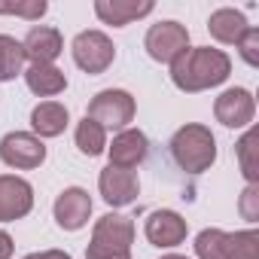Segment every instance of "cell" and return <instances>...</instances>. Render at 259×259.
Masks as SVG:
<instances>
[{"instance_id": "obj_17", "label": "cell", "mask_w": 259, "mask_h": 259, "mask_svg": "<svg viewBox=\"0 0 259 259\" xmlns=\"http://www.w3.org/2000/svg\"><path fill=\"white\" fill-rule=\"evenodd\" d=\"M247 19L241 10H232V7H223V10H213L210 19H207V31L217 43H238L241 34L247 31Z\"/></svg>"}, {"instance_id": "obj_28", "label": "cell", "mask_w": 259, "mask_h": 259, "mask_svg": "<svg viewBox=\"0 0 259 259\" xmlns=\"http://www.w3.org/2000/svg\"><path fill=\"white\" fill-rule=\"evenodd\" d=\"M25 259H73V256L64 250H40V253H28Z\"/></svg>"}, {"instance_id": "obj_15", "label": "cell", "mask_w": 259, "mask_h": 259, "mask_svg": "<svg viewBox=\"0 0 259 259\" xmlns=\"http://www.w3.org/2000/svg\"><path fill=\"white\" fill-rule=\"evenodd\" d=\"M153 13V0H95V16L104 25L125 28L128 22Z\"/></svg>"}, {"instance_id": "obj_21", "label": "cell", "mask_w": 259, "mask_h": 259, "mask_svg": "<svg viewBox=\"0 0 259 259\" xmlns=\"http://www.w3.org/2000/svg\"><path fill=\"white\" fill-rule=\"evenodd\" d=\"M226 259H259V235H256V229L226 232Z\"/></svg>"}, {"instance_id": "obj_20", "label": "cell", "mask_w": 259, "mask_h": 259, "mask_svg": "<svg viewBox=\"0 0 259 259\" xmlns=\"http://www.w3.org/2000/svg\"><path fill=\"white\" fill-rule=\"evenodd\" d=\"M76 150L82 156H89V159H95V156H101L107 150V132L89 116L76 125Z\"/></svg>"}, {"instance_id": "obj_23", "label": "cell", "mask_w": 259, "mask_h": 259, "mask_svg": "<svg viewBox=\"0 0 259 259\" xmlns=\"http://www.w3.org/2000/svg\"><path fill=\"white\" fill-rule=\"evenodd\" d=\"M253 144H256V132H250L238 141V159H241V171L247 177V183H256L259 180V171H256V162H253Z\"/></svg>"}, {"instance_id": "obj_12", "label": "cell", "mask_w": 259, "mask_h": 259, "mask_svg": "<svg viewBox=\"0 0 259 259\" xmlns=\"http://www.w3.org/2000/svg\"><path fill=\"white\" fill-rule=\"evenodd\" d=\"M144 232H147V241L153 247H165L168 250V247H177V244L186 241L189 226H186V220L177 210H153L147 217Z\"/></svg>"}, {"instance_id": "obj_19", "label": "cell", "mask_w": 259, "mask_h": 259, "mask_svg": "<svg viewBox=\"0 0 259 259\" xmlns=\"http://www.w3.org/2000/svg\"><path fill=\"white\" fill-rule=\"evenodd\" d=\"M25 67V52L22 43L10 34H0V82H10L22 73Z\"/></svg>"}, {"instance_id": "obj_27", "label": "cell", "mask_w": 259, "mask_h": 259, "mask_svg": "<svg viewBox=\"0 0 259 259\" xmlns=\"http://www.w3.org/2000/svg\"><path fill=\"white\" fill-rule=\"evenodd\" d=\"M85 259H132V253H113V250H98V247H85Z\"/></svg>"}, {"instance_id": "obj_29", "label": "cell", "mask_w": 259, "mask_h": 259, "mask_svg": "<svg viewBox=\"0 0 259 259\" xmlns=\"http://www.w3.org/2000/svg\"><path fill=\"white\" fill-rule=\"evenodd\" d=\"M13 250H16V244H13L10 232L0 229V259H10V256H13Z\"/></svg>"}, {"instance_id": "obj_3", "label": "cell", "mask_w": 259, "mask_h": 259, "mask_svg": "<svg viewBox=\"0 0 259 259\" xmlns=\"http://www.w3.org/2000/svg\"><path fill=\"white\" fill-rule=\"evenodd\" d=\"M135 98L128 95L125 89H104L89 101V119H95L104 132L107 128H125L128 122L135 119Z\"/></svg>"}, {"instance_id": "obj_13", "label": "cell", "mask_w": 259, "mask_h": 259, "mask_svg": "<svg viewBox=\"0 0 259 259\" xmlns=\"http://www.w3.org/2000/svg\"><path fill=\"white\" fill-rule=\"evenodd\" d=\"M92 217V198L85 189L79 186H67L58 198H55V223L64 232H76L89 223Z\"/></svg>"}, {"instance_id": "obj_2", "label": "cell", "mask_w": 259, "mask_h": 259, "mask_svg": "<svg viewBox=\"0 0 259 259\" xmlns=\"http://www.w3.org/2000/svg\"><path fill=\"white\" fill-rule=\"evenodd\" d=\"M171 156L186 174H201L217 162V138L210 135L207 125H183L171 138Z\"/></svg>"}, {"instance_id": "obj_30", "label": "cell", "mask_w": 259, "mask_h": 259, "mask_svg": "<svg viewBox=\"0 0 259 259\" xmlns=\"http://www.w3.org/2000/svg\"><path fill=\"white\" fill-rule=\"evenodd\" d=\"M162 259H186V256H180V253H168V256H162Z\"/></svg>"}, {"instance_id": "obj_16", "label": "cell", "mask_w": 259, "mask_h": 259, "mask_svg": "<svg viewBox=\"0 0 259 259\" xmlns=\"http://www.w3.org/2000/svg\"><path fill=\"white\" fill-rule=\"evenodd\" d=\"M67 122H70V113L58 101H43V104H37L31 110V128H34L37 138H58V135H64Z\"/></svg>"}, {"instance_id": "obj_5", "label": "cell", "mask_w": 259, "mask_h": 259, "mask_svg": "<svg viewBox=\"0 0 259 259\" xmlns=\"http://www.w3.org/2000/svg\"><path fill=\"white\" fill-rule=\"evenodd\" d=\"M70 52H73L76 67L85 70L89 76L104 73L113 64V58H116V46H113V40L104 31H82V34H76Z\"/></svg>"}, {"instance_id": "obj_24", "label": "cell", "mask_w": 259, "mask_h": 259, "mask_svg": "<svg viewBox=\"0 0 259 259\" xmlns=\"http://www.w3.org/2000/svg\"><path fill=\"white\" fill-rule=\"evenodd\" d=\"M49 4L46 0H25V4H0V16H22V19H40L46 16Z\"/></svg>"}, {"instance_id": "obj_10", "label": "cell", "mask_w": 259, "mask_h": 259, "mask_svg": "<svg viewBox=\"0 0 259 259\" xmlns=\"http://www.w3.org/2000/svg\"><path fill=\"white\" fill-rule=\"evenodd\" d=\"M34 207V189L16 174H0V223L28 217Z\"/></svg>"}, {"instance_id": "obj_26", "label": "cell", "mask_w": 259, "mask_h": 259, "mask_svg": "<svg viewBox=\"0 0 259 259\" xmlns=\"http://www.w3.org/2000/svg\"><path fill=\"white\" fill-rule=\"evenodd\" d=\"M241 213H244V220H250V223L259 220V186H256V183H250V186L241 192Z\"/></svg>"}, {"instance_id": "obj_11", "label": "cell", "mask_w": 259, "mask_h": 259, "mask_svg": "<svg viewBox=\"0 0 259 259\" xmlns=\"http://www.w3.org/2000/svg\"><path fill=\"white\" fill-rule=\"evenodd\" d=\"M107 153H110V165L113 168H138L144 159H147V153H150V141H147V135L141 132V128H122V132L113 138V144L107 147Z\"/></svg>"}, {"instance_id": "obj_6", "label": "cell", "mask_w": 259, "mask_h": 259, "mask_svg": "<svg viewBox=\"0 0 259 259\" xmlns=\"http://www.w3.org/2000/svg\"><path fill=\"white\" fill-rule=\"evenodd\" d=\"M0 159H4V165H10V168L31 171V168H40L46 162V147L31 132H10L4 141H0Z\"/></svg>"}, {"instance_id": "obj_14", "label": "cell", "mask_w": 259, "mask_h": 259, "mask_svg": "<svg viewBox=\"0 0 259 259\" xmlns=\"http://www.w3.org/2000/svg\"><path fill=\"white\" fill-rule=\"evenodd\" d=\"M22 52L31 64H52L61 52H64V40L58 28L49 25H34L28 31V37L22 40Z\"/></svg>"}, {"instance_id": "obj_4", "label": "cell", "mask_w": 259, "mask_h": 259, "mask_svg": "<svg viewBox=\"0 0 259 259\" xmlns=\"http://www.w3.org/2000/svg\"><path fill=\"white\" fill-rule=\"evenodd\" d=\"M144 49L153 61L159 64H174L186 49H189V31L180 22H159L150 25L147 37H144Z\"/></svg>"}, {"instance_id": "obj_9", "label": "cell", "mask_w": 259, "mask_h": 259, "mask_svg": "<svg viewBox=\"0 0 259 259\" xmlns=\"http://www.w3.org/2000/svg\"><path fill=\"white\" fill-rule=\"evenodd\" d=\"M213 116L220 125L226 128H247L256 116V101L247 89H226L217 101H213Z\"/></svg>"}, {"instance_id": "obj_1", "label": "cell", "mask_w": 259, "mask_h": 259, "mask_svg": "<svg viewBox=\"0 0 259 259\" xmlns=\"http://www.w3.org/2000/svg\"><path fill=\"white\" fill-rule=\"evenodd\" d=\"M232 73V58L223 49L210 46H195L186 49L174 64H171V79L180 92H204L220 82H226Z\"/></svg>"}, {"instance_id": "obj_22", "label": "cell", "mask_w": 259, "mask_h": 259, "mask_svg": "<svg viewBox=\"0 0 259 259\" xmlns=\"http://www.w3.org/2000/svg\"><path fill=\"white\" fill-rule=\"evenodd\" d=\"M195 256L198 259H226V232L223 229H204L195 238Z\"/></svg>"}, {"instance_id": "obj_7", "label": "cell", "mask_w": 259, "mask_h": 259, "mask_svg": "<svg viewBox=\"0 0 259 259\" xmlns=\"http://www.w3.org/2000/svg\"><path fill=\"white\" fill-rule=\"evenodd\" d=\"M135 244V223L125 213H104L92 229V247L113 250V253H132Z\"/></svg>"}, {"instance_id": "obj_25", "label": "cell", "mask_w": 259, "mask_h": 259, "mask_svg": "<svg viewBox=\"0 0 259 259\" xmlns=\"http://www.w3.org/2000/svg\"><path fill=\"white\" fill-rule=\"evenodd\" d=\"M235 46H238L241 58H244L250 67H256V64H259V31H256L253 25H250V28L241 34V40H238Z\"/></svg>"}, {"instance_id": "obj_18", "label": "cell", "mask_w": 259, "mask_h": 259, "mask_svg": "<svg viewBox=\"0 0 259 259\" xmlns=\"http://www.w3.org/2000/svg\"><path fill=\"white\" fill-rule=\"evenodd\" d=\"M25 82L40 98H52V95H61L67 89V76L55 64H31L25 70Z\"/></svg>"}, {"instance_id": "obj_8", "label": "cell", "mask_w": 259, "mask_h": 259, "mask_svg": "<svg viewBox=\"0 0 259 259\" xmlns=\"http://www.w3.org/2000/svg\"><path fill=\"white\" fill-rule=\"evenodd\" d=\"M98 189H101V198L110 204V207H125V204H135L138 201V192H141V180L135 171L128 168H113L107 165L98 177Z\"/></svg>"}]
</instances>
